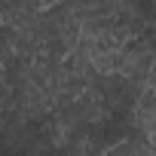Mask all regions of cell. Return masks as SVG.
<instances>
[{
	"label": "cell",
	"mask_w": 156,
	"mask_h": 156,
	"mask_svg": "<svg viewBox=\"0 0 156 156\" xmlns=\"http://www.w3.org/2000/svg\"><path fill=\"white\" fill-rule=\"evenodd\" d=\"M52 3H61V0H43V9H46V6H52Z\"/></svg>",
	"instance_id": "obj_1"
}]
</instances>
